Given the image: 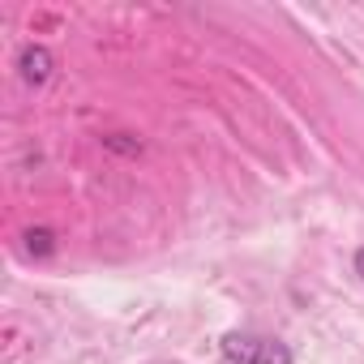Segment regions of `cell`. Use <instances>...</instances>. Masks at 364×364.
<instances>
[{
  "label": "cell",
  "mask_w": 364,
  "mask_h": 364,
  "mask_svg": "<svg viewBox=\"0 0 364 364\" xmlns=\"http://www.w3.org/2000/svg\"><path fill=\"white\" fill-rule=\"evenodd\" d=\"M18 69H22V77H26L31 86H39V82H48V77H52L56 60H52V52H48V48L31 43V48H26V52L18 56Z\"/></svg>",
  "instance_id": "cell-2"
},
{
  "label": "cell",
  "mask_w": 364,
  "mask_h": 364,
  "mask_svg": "<svg viewBox=\"0 0 364 364\" xmlns=\"http://www.w3.org/2000/svg\"><path fill=\"white\" fill-rule=\"evenodd\" d=\"M26 249H31L35 257H52V253H56V236H52L48 228H35V232H26Z\"/></svg>",
  "instance_id": "cell-3"
},
{
  "label": "cell",
  "mask_w": 364,
  "mask_h": 364,
  "mask_svg": "<svg viewBox=\"0 0 364 364\" xmlns=\"http://www.w3.org/2000/svg\"><path fill=\"white\" fill-rule=\"evenodd\" d=\"M355 274H360V283H364V249H355Z\"/></svg>",
  "instance_id": "cell-4"
},
{
  "label": "cell",
  "mask_w": 364,
  "mask_h": 364,
  "mask_svg": "<svg viewBox=\"0 0 364 364\" xmlns=\"http://www.w3.org/2000/svg\"><path fill=\"white\" fill-rule=\"evenodd\" d=\"M223 360L228 364H291V347L270 338V334H249V330H232L223 334Z\"/></svg>",
  "instance_id": "cell-1"
}]
</instances>
